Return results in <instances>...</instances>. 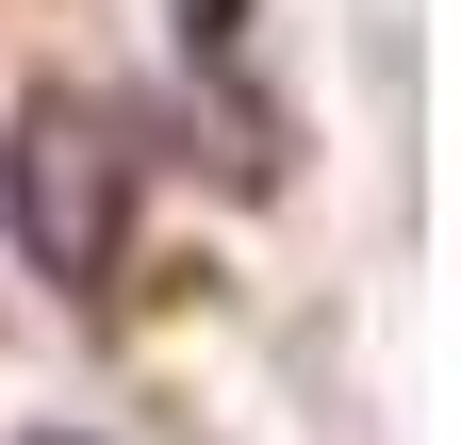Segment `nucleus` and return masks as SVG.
Returning a JSON list of instances; mask_svg holds the SVG:
<instances>
[{
    "instance_id": "f257e3e1",
    "label": "nucleus",
    "mask_w": 461,
    "mask_h": 445,
    "mask_svg": "<svg viewBox=\"0 0 461 445\" xmlns=\"http://www.w3.org/2000/svg\"><path fill=\"white\" fill-rule=\"evenodd\" d=\"M33 149H83V165H33L17 214H33V248L67 264V281H99V248H115V132H99V116H50Z\"/></svg>"
}]
</instances>
